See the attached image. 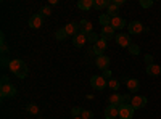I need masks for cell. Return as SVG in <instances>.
Returning <instances> with one entry per match:
<instances>
[{"mask_svg":"<svg viewBox=\"0 0 161 119\" xmlns=\"http://www.w3.org/2000/svg\"><path fill=\"white\" fill-rule=\"evenodd\" d=\"M77 7H79V10L89 11L90 8H93V0H79V2H77Z\"/></svg>","mask_w":161,"mask_h":119,"instance_id":"19","label":"cell"},{"mask_svg":"<svg viewBox=\"0 0 161 119\" xmlns=\"http://www.w3.org/2000/svg\"><path fill=\"white\" fill-rule=\"evenodd\" d=\"M110 3H111L110 0H93V8L100 11V10H103V8H108Z\"/></svg>","mask_w":161,"mask_h":119,"instance_id":"21","label":"cell"},{"mask_svg":"<svg viewBox=\"0 0 161 119\" xmlns=\"http://www.w3.org/2000/svg\"><path fill=\"white\" fill-rule=\"evenodd\" d=\"M2 84H10V82H8V77H7V76H2Z\"/></svg>","mask_w":161,"mask_h":119,"instance_id":"38","label":"cell"},{"mask_svg":"<svg viewBox=\"0 0 161 119\" xmlns=\"http://www.w3.org/2000/svg\"><path fill=\"white\" fill-rule=\"evenodd\" d=\"M114 41L119 47H124V48H129L132 45V41H130V35L129 34H118L114 37Z\"/></svg>","mask_w":161,"mask_h":119,"instance_id":"5","label":"cell"},{"mask_svg":"<svg viewBox=\"0 0 161 119\" xmlns=\"http://www.w3.org/2000/svg\"><path fill=\"white\" fill-rule=\"evenodd\" d=\"M127 31H129V34H140L145 31V28L140 21H130L127 24Z\"/></svg>","mask_w":161,"mask_h":119,"instance_id":"9","label":"cell"},{"mask_svg":"<svg viewBox=\"0 0 161 119\" xmlns=\"http://www.w3.org/2000/svg\"><path fill=\"white\" fill-rule=\"evenodd\" d=\"M26 111H28V113H31V114H39V106H37V105L36 103H29L28 105V106H26Z\"/></svg>","mask_w":161,"mask_h":119,"instance_id":"24","label":"cell"},{"mask_svg":"<svg viewBox=\"0 0 161 119\" xmlns=\"http://www.w3.org/2000/svg\"><path fill=\"white\" fill-rule=\"evenodd\" d=\"M87 55H90V57H95V55H93V47L87 48Z\"/></svg>","mask_w":161,"mask_h":119,"instance_id":"37","label":"cell"},{"mask_svg":"<svg viewBox=\"0 0 161 119\" xmlns=\"http://www.w3.org/2000/svg\"><path fill=\"white\" fill-rule=\"evenodd\" d=\"M113 3H116L118 7H121V5L124 3V0H113Z\"/></svg>","mask_w":161,"mask_h":119,"instance_id":"36","label":"cell"},{"mask_svg":"<svg viewBox=\"0 0 161 119\" xmlns=\"http://www.w3.org/2000/svg\"><path fill=\"white\" fill-rule=\"evenodd\" d=\"M106 45H108V42H106L105 39H102V37H100V41H98L95 45H92V47H93V55H95V57L103 55V51L106 50Z\"/></svg>","mask_w":161,"mask_h":119,"instance_id":"10","label":"cell"},{"mask_svg":"<svg viewBox=\"0 0 161 119\" xmlns=\"http://www.w3.org/2000/svg\"><path fill=\"white\" fill-rule=\"evenodd\" d=\"M73 119H82V117H80V116H79V117H73Z\"/></svg>","mask_w":161,"mask_h":119,"instance_id":"39","label":"cell"},{"mask_svg":"<svg viewBox=\"0 0 161 119\" xmlns=\"http://www.w3.org/2000/svg\"><path fill=\"white\" fill-rule=\"evenodd\" d=\"M86 42H87V35L82 34V32H77V34L73 37V44H74V47H77V48L84 47Z\"/></svg>","mask_w":161,"mask_h":119,"instance_id":"14","label":"cell"},{"mask_svg":"<svg viewBox=\"0 0 161 119\" xmlns=\"http://www.w3.org/2000/svg\"><path fill=\"white\" fill-rule=\"evenodd\" d=\"M100 35H102V39H105L106 42H108V41H111V39H114V37H116V34H114V29L111 28V26H105V28H102V31H100Z\"/></svg>","mask_w":161,"mask_h":119,"instance_id":"12","label":"cell"},{"mask_svg":"<svg viewBox=\"0 0 161 119\" xmlns=\"http://www.w3.org/2000/svg\"><path fill=\"white\" fill-rule=\"evenodd\" d=\"M98 19H100V23H102L103 28H105V26H110V23H111V16H108L106 13H105V15H100Z\"/></svg>","mask_w":161,"mask_h":119,"instance_id":"25","label":"cell"},{"mask_svg":"<svg viewBox=\"0 0 161 119\" xmlns=\"http://www.w3.org/2000/svg\"><path fill=\"white\" fill-rule=\"evenodd\" d=\"M145 105H147V97H143V95H134V97H132L130 106H132L134 110H142Z\"/></svg>","mask_w":161,"mask_h":119,"instance_id":"6","label":"cell"},{"mask_svg":"<svg viewBox=\"0 0 161 119\" xmlns=\"http://www.w3.org/2000/svg\"><path fill=\"white\" fill-rule=\"evenodd\" d=\"M16 95V87L13 84H2L0 85V97L2 98H11Z\"/></svg>","mask_w":161,"mask_h":119,"instance_id":"2","label":"cell"},{"mask_svg":"<svg viewBox=\"0 0 161 119\" xmlns=\"http://www.w3.org/2000/svg\"><path fill=\"white\" fill-rule=\"evenodd\" d=\"M106 10H108V11H106V15H108V16H111V18L118 16V13H119V7H118L116 3H113V2L108 5V8H106Z\"/></svg>","mask_w":161,"mask_h":119,"instance_id":"22","label":"cell"},{"mask_svg":"<svg viewBox=\"0 0 161 119\" xmlns=\"http://www.w3.org/2000/svg\"><path fill=\"white\" fill-rule=\"evenodd\" d=\"M130 101H132V97L129 94H124L123 95V105H130Z\"/></svg>","mask_w":161,"mask_h":119,"instance_id":"33","label":"cell"},{"mask_svg":"<svg viewBox=\"0 0 161 119\" xmlns=\"http://www.w3.org/2000/svg\"><path fill=\"white\" fill-rule=\"evenodd\" d=\"M42 23H44V16L39 15V13H36V15H32V16L29 18V26H31L32 29L42 28Z\"/></svg>","mask_w":161,"mask_h":119,"instance_id":"11","label":"cell"},{"mask_svg":"<svg viewBox=\"0 0 161 119\" xmlns=\"http://www.w3.org/2000/svg\"><path fill=\"white\" fill-rule=\"evenodd\" d=\"M90 85L95 90H103L106 85H108V81L103 79V76H92L90 77Z\"/></svg>","mask_w":161,"mask_h":119,"instance_id":"3","label":"cell"},{"mask_svg":"<svg viewBox=\"0 0 161 119\" xmlns=\"http://www.w3.org/2000/svg\"><path fill=\"white\" fill-rule=\"evenodd\" d=\"M110 26H111V28L116 31V29H124L127 24H126V21H124L123 18H121V16H114V18H111Z\"/></svg>","mask_w":161,"mask_h":119,"instance_id":"15","label":"cell"},{"mask_svg":"<svg viewBox=\"0 0 161 119\" xmlns=\"http://www.w3.org/2000/svg\"><path fill=\"white\" fill-rule=\"evenodd\" d=\"M103 79H106V81H110V79H111V71L110 69H106V71H103Z\"/></svg>","mask_w":161,"mask_h":119,"instance_id":"34","label":"cell"},{"mask_svg":"<svg viewBox=\"0 0 161 119\" xmlns=\"http://www.w3.org/2000/svg\"><path fill=\"white\" fill-rule=\"evenodd\" d=\"M95 66L98 69L102 71H106V69H110V58L106 57V55H100L95 58Z\"/></svg>","mask_w":161,"mask_h":119,"instance_id":"7","label":"cell"},{"mask_svg":"<svg viewBox=\"0 0 161 119\" xmlns=\"http://www.w3.org/2000/svg\"><path fill=\"white\" fill-rule=\"evenodd\" d=\"M80 117H82V119H93V113L90 110H84L82 114H80Z\"/></svg>","mask_w":161,"mask_h":119,"instance_id":"30","label":"cell"},{"mask_svg":"<svg viewBox=\"0 0 161 119\" xmlns=\"http://www.w3.org/2000/svg\"><path fill=\"white\" fill-rule=\"evenodd\" d=\"M108 101H110V105H113V106H121V105H123V95L121 94H113Z\"/></svg>","mask_w":161,"mask_h":119,"instance_id":"20","label":"cell"},{"mask_svg":"<svg viewBox=\"0 0 161 119\" xmlns=\"http://www.w3.org/2000/svg\"><path fill=\"white\" fill-rule=\"evenodd\" d=\"M119 108V119H132L134 117V110L130 105H121Z\"/></svg>","mask_w":161,"mask_h":119,"instance_id":"4","label":"cell"},{"mask_svg":"<svg viewBox=\"0 0 161 119\" xmlns=\"http://www.w3.org/2000/svg\"><path fill=\"white\" fill-rule=\"evenodd\" d=\"M127 50H129L130 55H139V53H140V48H139V45H136V44H132Z\"/></svg>","mask_w":161,"mask_h":119,"instance_id":"29","label":"cell"},{"mask_svg":"<svg viewBox=\"0 0 161 119\" xmlns=\"http://www.w3.org/2000/svg\"><path fill=\"white\" fill-rule=\"evenodd\" d=\"M140 7H142V8H150V7H153V0H140Z\"/></svg>","mask_w":161,"mask_h":119,"instance_id":"32","label":"cell"},{"mask_svg":"<svg viewBox=\"0 0 161 119\" xmlns=\"http://www.w3.org/2000/svg\"><path fill=\"white\" fill-rule=\"evenodd\" d=\"M55 37L58 39V41H64L66 37H69L68 34H66V31H64V28H61V29H58L57 32H55Z\"/></svg>","mask_w":161,"mask_h":119,"instance_id":"26","label":"cell"},{"mask_svg":"<svg viewBox=\"0 0 161 119\" xmlns=\"http://www.w3.org/2000/svg\"><path fill=\"white\" fill-rule=\"evenodd\" d=\"M10 71L15 74L16 77L19 79H24L26 76H28V66H26V63L23 60H11L10 64H8Z\"/></svg>","mask_w":161,"mask_h":119,"instance_id":"1","label":"cell"},{"mask_svg":"<svg viewBox=\"0 0 161 119\" xmlns=\"http://www.w3.org/2000/svg\"><path fill=\"white\" fill-rule=\"evenodd\" d=\"M82 111H84L82 108L76 106V108H73V110H71V114H73V117H79L80 114H82Z\"/></svg>","mask_w":161,"mask_h":119,"instance_id":"31","label":"cell"},{"mask_svg":"<svg viewBox=\"0 0 161 119\" xmlns=\"http://www.w3.org/2000/svg\"><path fill=\"white\" fill-rule=\"evenodd\" d=\"M145 63H147V66L153 64V57H152V55H147V57H145Z\"/></svg>","mask_w":161,"mask_h":119,"instance_id":"35","label":"cell"},{"mask_svg":"<svg viewBox=\"0 0 161 119\" xmlns=\"http://www.w3.org/2000/svg\"><path fill=\"white\" fill-rule=\"evenodd\" d=\"M147 74L148 76H152V77H155V76H159L161 74V66L159 64H150V66H147Z\"/></svg>","mask_w":161,"mask_h":119,"instance_id":"18","label":"cell"},{"mask_svg":"<svg viewBox=\"0 0 161 119\" xmlns=\"http://www.w3.org/2000/svg\"><path fill=\"white\" fill-rule=\"evenodd\" d=\"M39 15H42V16H50V15H52V10H50V7H48V5H44L42 8H40Z\"/></svg>","mask_w":161,"mask_h":119,"instance_id":"28","label":"cell"},{"mask_svg":"<svg viewBox=\"0 0 161 119\" xmlns=\"http://www.w3.org/2000/svg\"><path fill=\"white\" fill-rule=\"evenodd\" d=\"M124 84H126V87H127V90L130 92V94H136V92H139V89H140L139 79H134V77H127Z\"/></svg>","mask_w":161,"mask_h":119,"instance_id":"8","label":"cell"},{"mask_svg":"<svg viewBox=\"0 0 161 119\" xmlns=\"http://www.w3.org/2000/svg\"><path fill=\"white\" fill-rule=\"evenodd\" d=\"M37 119H45V117H37Z\"/></svg>","mask_w":161,"mask_h":119,"instance_id":"40","label":"cell"},{"mask_svg":"<svg viewBox=\"0 0 161 119\" xmlns=\"http://www.w3.org/2000/svg\"><path fill=\"white\" fill-rule=\"evenodd\" d=\"M64 31L69 37H74L77 32H79V23H68L64 26Z\"/></svg>","mask_w":161,"mask_h":119,"instance_id":"16","label":"cell"},{"mask_svg":"<svg viewBox=\"0 0 161 119\" xmlns=\"http://www.w3.org/2000/svg\"><path fill=\"white\" fill-rule=\"evenodd\" d=\"M98 41H100V35H98V34H95V32H90V34H87V42H90V44L95 45Z\"/></svg>","mask_w":161,"mask_h":119,"instance_id":"23","label":"cell"},{"mask_svg":"<svg viewBox=\"0 0 161 119\" xmlns=\"http://www.w3.org/2000/svg\"><path fill=\"white\" fill-rule=\"evenodd\" d=\"M79 32H82V34H90L92 32V23L87 21V19H82L79 23Z\"/></svg>","mask_w":161,"mask_h":119,"instance_id":"17","label":"cell"},{"mask_svg":"<svg viewBox=\"0 0 161 119\" xmlns=\"http://www.w3.org/2000/svg\"><path fill=\"white\" fill-rule=\"evenodd\" d=\"M119 84H121V81H116V79H110V81H108V87L111 90H118L119 89Z\"/></svg>","mask_w":161,"mask_h":119,"instance_id":"27","label":"cell"},{"mask_svg":"<svg viewBox=\"0 0 161 119\" xmlns=\"http://www.w3.org/2000/svg\"><path fill=\"white\" fill-rule=\"evenodd\" d=\"M116 117H119V108L118 106H113V105L106 106V110H105V119H116Z\"/></svg>","mask_w":161,"mask_h":119,"instance_id":"13","label":"cell"}]
</instances>
